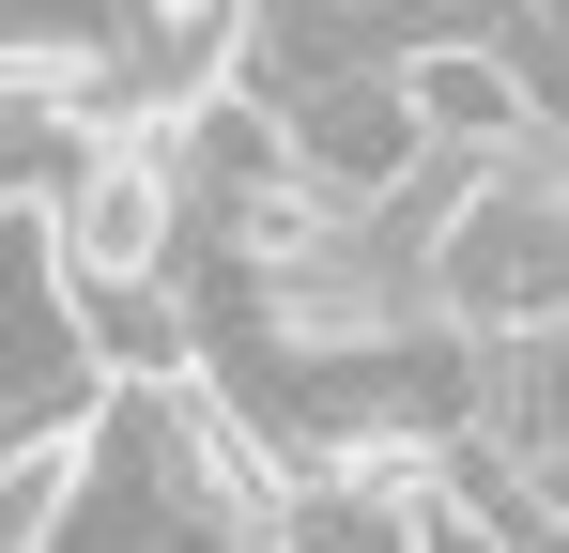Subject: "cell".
<instances>
[{
    "instance_id": "cell-5",
    "label": "cell",
    "mask_w": 569,
    "mask_h": 553,
    "mask_svg": "<svg viewBox=\"0 0 569 553\" xmlns=\"http://www.w3.org/2000/svg\"><path fill=\"white\" fill-rule=\"evenodd\" d=\"M492 62H508V92H523L539 154L569 170V0H523V16H492Z\"/></svg>"
},
{
    "instance_id": "cell-4",
    "label": "cell",
    "mask_w": 569,
    "mask_h": 553,
    "mask_svg": "<svg viewBox=\"0 0 569 553\" xmlns=\"http://www.w3.org/2000/svg\"><path fill=\"white\" fill-rule=\"evenodd\" d=\"M78 507H93V431L0 446V553H78Z\"/></svg>"
},
{
    "instance_id": "cell-2",
    "label": "cell",
    "mask_w": 569,
    "mask_h": 553,
    "mask_svg": "<svg viewBox=\"0 0 569 553\" xmlns=\"http://www.w3.org/2000/svg\"><path fill=\"white\" fill-rule=\"evenodd\" d=\"M78 384H93V354H78V276L47 247V200H0V446L16 431H93Z\"/></svg>"
},
{
    "instance_id": "cell-3",
    "label": "cell",
    "mask_w": 569,
    "mask_h": 553,
    "mask_svg": "<svg viewBox=\"0 0 569 553\" xmlns=\"http://www.w3.org/2000/svg\"><path fill=\"white\" fill-rule=\"evenodd\" d=\"M400 92H416V139H431V170H523V154H539L523 92H508V62H492V16L431 31V47L400 62Z\"/></svg>"
},
{
    "instance_id": "cell-6",
    "label": "cell",
    "mask_w": 569,
    "mask_h": 553,
    "mask_svg": "<svg viewBox=\"0 0 569 553\" xmlns=\"http://www.w3.org/2000/svg\"><path fill=\"white\" fill-rule=\"evenodd\" d=\"M416 553H539V539L508 523V492H447V476H431V523H416Z\"/></svg>"
},
{
    "instance_id": "cell-1",
    "label": "cell",
    "mask_w": 569,
    "mask_h": 553,
    "mask_svg": "<svg viewBox=\"0 0 569 553\" xmlns=\"http://www.w3.org/2000/svg\"><path fill=\"white\" fill-rule=\"evenodd\" d=\"M47 247L78 292H154L170 247H186V184L154 139H93V154H62L47 170Z\"/></svg>"
}]
</instances>
